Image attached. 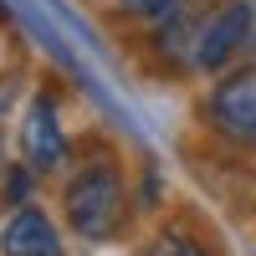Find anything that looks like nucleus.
I'll return each instance as SVG.
<instances>
[{"label": "nucleus", "instance_id": "nucleus-5", "mask_svg": "<svg viewBox=\"0 0 256 256\" xmlns=\"http://www.w3.org/2000/svg\"><path fill=\"white\" fill-rule=\"evenodd\" d=\"M0 251L6 256H62V236L36 205H20L0 230Z\"/></svg>", "mask_w": 256, "mask_h": 256}, {"label": "nucleus", "instance_id": "nucleus-9", "mask_svg": "<svg viewBox=\"0 0 256 256\" xmlns=\"http://www.w3.org/2000/svg\"><path fill=\"white\" fill-rule=\"evenodd\" d=\"M10 98H16V77H0V113L10 108Z\"/></svg>", "mask_w": 256, "mask_h": 256}, {"label": "nucleus", "instance_id": "nucleus-6", "mask_svg": "<svg viewBox=\"0 0 256 256\" xmlns=\"http://www.w3.org/2000/svg\"><path fill=\"white\" fill-rule=\"evenodd\" d=\"M6 205H26V169L6 159V144H0V210Z\"/></svg>", "mask_w": 256, "mask_h": 256}, {"label": "nucleus", "instance_id": "nucleus-4", "mask_svg": "<svg viewBox=\"0 0 256 256\" xmlns=\"http://www.w3.org/2000/svg\"><path fill=\"white\" fill-rule=\"evenodd\" d=\"M20 148H26V164L36 169V174H52V169L67 164V134H62L56 102H52L46 92L31 98V108H26V123H20Z\"/></svg>", "mask_w": 256, "mask_h": 256}, {"label": "nucleus", "instance_id": "nucleus-2", "mask_svg": "<svg viewBox=\"0 0 256 256\" xmlns=\"http://www.w3.org/2000/svg\"><path fill=\"white\" fill-rule=\"evenodd\" d=\"M210 123L230 144L256 148V67H241L226 82H216V92H210Z\"/></svg>", "mask_w": 256, "mask_h": 256}, {"label": "nucleus", "instance_id": "nucleus-7", "mask_svg": "<svg viewBox=\"0 0 256 256\" xmlns=\"http://www.w3.org/2000/svg\"><path fill=\"white\" fill-rule=\"evenodd\" d=\"M148 256H205V246L195 236H184V230H164V236H154Z\"/></svg>", "mask_w": 256, "mask_h": 256}, {"label": "nucleus", "instance_id": "nucleus-3", "mask_svg": "<svg viewBox=\"0 0 256 256\" xmlns=\"http://www.w3.org/2000/svg\"><path fill=\"white\" fill-rule=\"evenodd\" d=\"M251 26H256V10L246 0H230V6L210 10L200 20V41H195V67L200 72H220L230 56H236L246 41H251Z\"/></svg>", "mask_w": 256, "mask_h": 256}, {"label": "nucleus", "instance_id": "nucleus-1", "mask_svg": "<svg viewBox=\"0 0 256 256\" xmlns=\"http://www.w3.org/2000/svg\"><path fill=\"white\" fill-rule=\"evenodd\" d=\"M62 205H67V226L77 230L82 241H113L118 226H123L128 195H123V180H118L113 164H88L67 184Z\"/></svg>", "mask_w": 256, "mask_h": 256}, {"label": "nucleus", "instance_id": "nucleus-8", "mask_svg": "<svg viewBox=\"0 0 256 256\" xmlns=\"http://www.w3.org/2000/svg\"><path fill=\"white\" fill-rule=\"evenodd\" d=\"M123 10L128 16H144V20H164V16L180 10V0H123Z\"/></svg>", "mask_w": 256, "mask_h": 256}]
</instances>
